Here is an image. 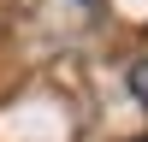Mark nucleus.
Returning a JSON list of instances; mask_svg holds the SVG:
<instances>
[{"label":"nucleus","mask_w":148,"mask_h":142,"mask_svg":"<svg viewBox=\"0 0 148 142\" xmlns=\"http://www.w3.org/2000/svg\"><path fill=\"white\" fill-rule=\"evenodd\" d=\"M136 142H148V136H136Z\"/></svg>","instance_id":"3"},{"label":"nucleus","mask_w":148,"mask_h":142,"mask_svg":"<svg viewBox=\"0 0 148 142\" xmlns=\"http://www.w3.org/2000/svg\"><path fill=\"white\" fill-rule=\"evenodd\" d=\"M130 95L148 106V59H136V65H130Z\"/></svg>","instance_id":"1"},{"label":"nucleus","mask_w":148,"mask_h":142,"mask_svg":"<svg viewBox=\"0 0 148 142\" xmlns=\"http://www.w3.org/2000/svg\"><path fill=\"white\" fill-rule=\"evenodd\" d=\"M83 6H95V0H83Z\"/></svg>","instance_id":"2"}]
</instances>
